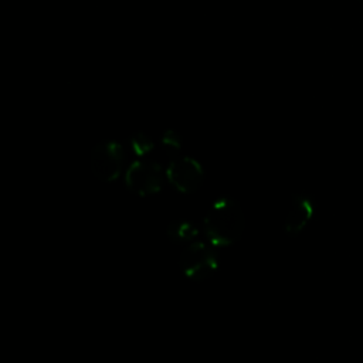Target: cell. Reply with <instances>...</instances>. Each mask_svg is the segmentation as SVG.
I'll use <instances>...</instances> for the list:
<instances>
[{
    "mask_svg": "<svg viewBox=\"0 0 363 363\" xmlns=\"http://www.w3.org/2000/svg\"><path fill=\"white\" fill-rule=\"evenodd\" d=\"M160 145H162V149L172 157H176L177 153L180 152L182 149V138L180 135L173 130V129H167L162 138H160Z\"/></svg>",
    "mask_w": 363,
    "mask_h": 363,
    "instance_id": "9",
    "label": "cell"
},
{
    "mask_svg": "<svg viewBox=\"0 0 363 363\" xmlns=\"http://www.w3.org/2000/svg\"><path fill=\"white\" fill-rule=\"evenodd\" d=\"M123 147L115 140H102L91 150L89 167L92 174L101 182L116 180L123 169Z\"/></svg>",
    "mask_w": 363,
    "mask_h": 363,
    "instance_id": "3",
    "label": "cell"
},
{
    "mask_svg": "<svg viewBox=\"0 0 363 363\" xmlns=\"http://www.w3.org/2000/svg\"><path fill=\"white\" fill-rule=\"evenodd\" d=\"M166 177L177 191L189 194L201 186L204 180V170L196 159L189 156H176L169 163Z\"/></svg>",
    "mask_w": 363,
    "mask_h": 363,
    "instance_id": "5",
    "label": "cell"
},
{
    "mask_svg": "<svg viewBox=\"0 0 363 363\" xmlns=\"http://www.w3.org/2000/svg\"><path fill=\"white\" fill-rule=\"evenodd\" d=\"M129 146L132 149V152L136 155V156H146L147 153L152 152L153 149V140L150 139V136H147L146 133L143 132H138V133H133L130 138H129Z\"/></svg>",
    "mask_w": 363,
    "mask_h": 363,
    "instance_id": "8",
    "label": "cell"
},
{
    "mask_svg": "<svg viewBox=\"0 0 363 363\" xmlns=\"http://www.w3.org/2000/svg\"><path fill=\"white\" fill-rule=\"evenodd\" d=\"M167 237L176 244L190 242L197 237V225L189 220H173L166 228Z\"/></svg>",
    "mask_w": 363,
    "mask_h": 363,
    "instance_id": "7",
    "label": "cell"
},
{
    "mask_svg": "<svg viewBox=\"0 0 363 363\" xmlns=\"http://www.w3.org/2000/svg\"><path fill=\"white\" fill-rule=\"evenodd\" d=\"M180 271L190 281H203L214 274L218 268V254L214 245L204 242H191L180 254Z\"/></svg>",
    "mask_w": 363,
    "mask_h": 363,
    "instance_id": "2",
    "label": "cell"
},
{
    "mask_svg": "<svg viewBox=\"0 0 363 363\" xmlns=\"http://www.w3.org/2000/svg\"><path fill=\"white\" fill-rule=\"evenodd\" d=\"M163 170L153 160H136L125 172V184L129 191L138 196H150L163 187Z\"/></svg>",
    "mask_w": 363,
    "mask_h": 363,
    "instance_id": "4",
    "label": "cell"
},
{
    "mask_svg": "<svg viewBox=\"0 0 363 363\" xmlns=\"http://www.w3.org/2000/svg\"><path fill=\"white\" fill-rule=\"evenodd\" d=\"M203 227L206 237L214 247H228L237 242L245 228L241 206L230 196H221L210 206Z\"/></svg>",
    "mask_w": 363,
    "mask_h": 363,
    "instance_id": "1",
    "label": "cell"
},
{
    "mask_svg": "<svg viewBox=\"0 0 363 363\" xmlns=\"http://www.w3.org/2000/svg\"><path fill=\"white\" fill-rule=\"evenodd\" d=\"M315 213V200L306 193L292 196L291 208L284 221V231L288 237H298L309 224Z\"/></svg>",
    "mask_w": 363,
    "mask_h": 363,
    "instance_id": "6",
    "label": "cell"
}]
</instances>
